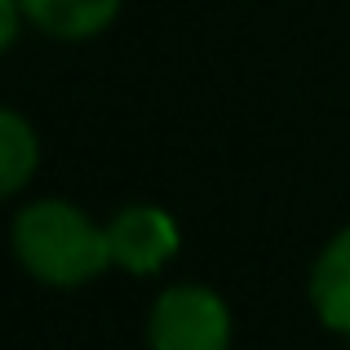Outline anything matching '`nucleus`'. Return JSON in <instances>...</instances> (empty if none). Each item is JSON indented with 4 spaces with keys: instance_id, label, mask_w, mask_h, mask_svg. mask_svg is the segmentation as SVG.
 Listing matches in <instances>:
<instances>
[{
    "instance_id": "nucleus-1",
    "label": "nucleus",
    "mask_w": 350,
    "mask_h": 350,
    "mask_svg": "<svg viewBox=\"0 0 350 350\" xmlns=\"http://www.w3.org/2000/svg\"><path fill=\"white\" fill-rule=\"evenodd\" d=\"M14 253L27 275L53 288L89 284L111 266L107 226L67 200H36L14 217Z\"/></svg>"
},
{
    "instance_id": "nucleus-2",
    "label": "nucleus",
    "mask_w": 350,
    "mask_h": 350,
    "mask_svg": "<svg viewBox=\"0 0 350 350\" xmlns=\"http://www.w3.org/2000/svg\"><path fill=\"white\" fill-rule=\"evenodd\" d=\"M146 342L151 350H226L231 346V310L204 284H173L151 306Z\"/></svg>"
},
{
    "instance_id": "nucleus-3",
    "label": "nucleus",
    "mask_w": 350,
    "mask_h": 350,
    "mask_svg": "<svg viewBox=\"0 0 350 350\" xmlns=\"http://www.w3.org/2000/svg\"><path fill=\"white\" fill-rule=\"evenodd\" d=\"M107 244H111V266L129 275H155L160 266L173 262L182 235L160 204H129L111 217Z\"/></svg>"
},
{
    "instance_id": "nucleus-4",
    "label": "nucleus",
    "mask_w": 350,
    "mask_h": 350,
    "mask_svg": "<svg viewBox=\"0 0 350 350\" xmlns=\"http://www.w3.org/2000/svg\"><path fill=\"white\" fill-rule=\"evenodd\" d=\"M18 9L53 40H94L116 23L120 0H18Z\"/></svg>"
},
{
    "instance_id": "nucleus-5",
    "label": "nucleus",
    "mask_w": 350,
    "mask_h": 350,
    "mask_svg": "<svg viewBox=\"0 0 350 350\" xmlns=\"http://www.w3.org/2000/svg\"><path fill=\"white\" fill-rule=\"evenodd\" d=\"M310 301L333 333L350 337V226L337 231L319 253L315 271H310Z\"/></svg>"
},
{
    "instance_id": "nucleus-6",
    "label": "nucleus",
    "mask_w": 350,
    "mask_h": 350,
    "mask_svg": "<svg viewBox=\"0 0 350 350\" xmlns=\"http://www.w3.org/2000/svg\"><path fill=\"white\" fill-rule=\"evenodd\" d=\"M36 164H40V137L31 120L0 107V200L18 196L36 178Z\"/></svg>"
},
{
    "instance_id": "nucleus-7",
    "label": "nucleus",
    "mask_w": 350,
    "mask_h": 350,
    "mask_svg": "<svg viewBox=\"0 0 350 350\" xmlns=\"http://www.w3.org/2000/svg\"><path fill=\"white\" fill-rule=\"evenodd\" d=\"M18 18H23L18 0H0V53L14 44V36H18Z\"/></svg>"
}]
</instances>
